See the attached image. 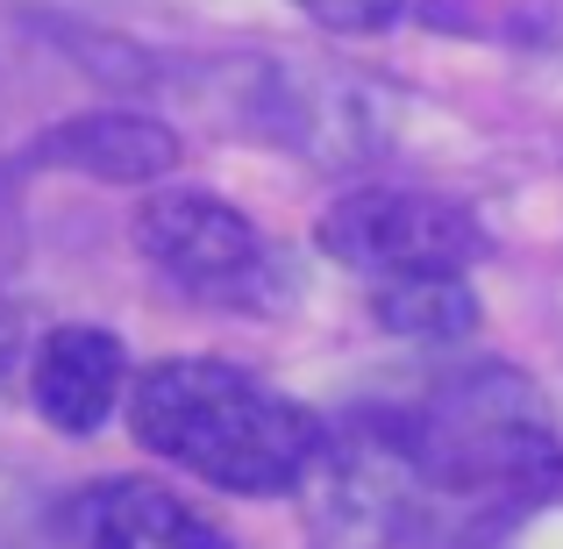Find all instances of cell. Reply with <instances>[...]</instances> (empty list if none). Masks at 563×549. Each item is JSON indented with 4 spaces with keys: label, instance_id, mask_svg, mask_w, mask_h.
Wrapping results in <instances>:
<instances>
[{
    "label": "cell",
    "instance_id": "obj_4",
    "mask_svg": "<svg viewBox=\"0 0 563 549\" xmlns=\"http://www.w3.org/2000/svg\"><path fill=\"white\" fill-rule=\"evenodd\" d=\"M321 250L364 286L385 278H428V272H464L485 250V229L456 200L435 193H350L321 215Z\"/></svg>",
    "mask_w": 563,
    "mask_h": 549
},
{
    "label": "cell",
    "instance_id": "obj_9",
    "mask_svg": "<svg viewBox=\"0 0 563 549\" xmlns=\"http://www.w3.org/2000/svg\"><path fill=\"white\" fill-rule=\"evenodd\" d=\"M378 329L407 336V343H456L478 329V293L464 286V272H428V278H385L372 286Z\"/></svg>",
    "mask_w": 563,
    "mask_h": 549
},
{
    "label": "cell",
    "instance_id": "obj_2",
    "mask_svg": "<svg viewBox=\"0 0 563 549\" xmlns=\"http://www.w3.org/2000/svg\"><path fill=\"white\" fill-rule=\"evenodd\" d=\"M413 442H421L428 499H450L478 521L556 493L563 479V442L514 371H478V378L450 385L413 428Z\"/></svg>",
    "mask_w": 563,
    "mask_h": 549
},
{
    "label": "cell",
    "instance_id": "obj_10",
    "mask_svg": "<svg viewBox=\"0 0 563 549\" xmlns=\"http://www.w3.org/2000/svg\"><path fill=\"white\" fill-rule=\"evenodd\" d=\"M321 29H343V36H372V29H393L407 14V0H300Z\"/></svg>",
    "mask_w": 563,
    "mask_h": 549
},
{
    "label": "cell",
    "instance_id": "obj_8",
    "mask_svg": "<svg viewBox=\"0 0 563 549\" xmlns=\"http://www.w3.org/2000/svg\"><path fill=\"white\" fill-rule=\"evenodd\" d=\"M86 549H229V536L165 485L114 479L86 499Z\"/></svg>",
    "mask_w": 563,
    "mask_h": 549
},
{
    "label": "cell",
    "instance_id": "obj_11",
    "mask_svg": "<svg viewBox=\"0 0 563 549\" xmlns=\"http://www.w3.org/2000/svg\"><path fill=\"white\" fill-rule=\"evenodd\" d=\"M14 350H22V321H14L8 307H0V371L14 364Z\"/></svg>",
    "mask_w": 563,
    "mask_h": 549
},
{
    "label": "cell",
    "instance_id": "obj_1",
    "mask_svg": "<svg viewBox=\"0 0 563 549\" xmlns=\"http://www.w3.org/2000/svg\"><path fill=\"white\" fill-rule=\"evenodd\" d=\"M129 436L151 457L221 485V493H300L329 428L300 399L272 393L243 364L165 358L129 378Z\"/></svg>",
    "mask_w": 563,
    "mask_h": 549
},
{
    "label": "cell",
    "instance_id": "obj_5",
    "mask_svg": "<svg viewBox=\"0 0 563 549\" xmlns=\"http://www.w3.org/2000/svg\"><path fill=\"white\" fill-rule=\"evenodd\" d=\"M136 243L165 278L200 300H257L264 286V235L214 193H157L136 207Z\"/></svg>",
    "mask_w": 563,
    "mask_h": 549
},
{
    "label": "cell",
    "instance_id": "obj_6",
    "mask_svg": "<svg viewBox=\"0 0 563 549\" xmlns=\"http://www.w3.org/2000/svg\"><path fill=\"white\" fill-rule=\"evenodd\" d=\"M122 393H129V350L108 329L71 321V329H51L29 358V399L65 436H93L122 407Z\"/></svg>",
    "mask_w": 563,
    "mask_h": 549
},
{
    "label": "cell",
    "instance_id": "obj_3",
    "mask_svg": "<svg viewBox=\"0 0 563 549\" xmlns=\"http://www.w3.org/2000/svg\"><path fill=\"white\" fill-rule=\"evenodd\" d=\"M307 485L321 549H393L428 499L421 442L413 428H343L321 442Z\"/></svg>",
    "mask_w": 563,
    "mask_h": 549
},
{
    "label": "cell",
    "instance_id": "obj_7",
    "mask_svg": "<svg viewBox=\"0 0 563 549\" xmlns=\"http://www.w3.org/2000/svg\"><path fill=\"white\" fill-rule=\"evenodd\" d=\"M43 165H65V172H86L100 186H151L179 165V136H172L157 114H136V108H93V114H71L57 122L51 136L36 143Z\"/></svg>",
    "mask_w": 563,
    "mask_h": 549
}]
</instances>
